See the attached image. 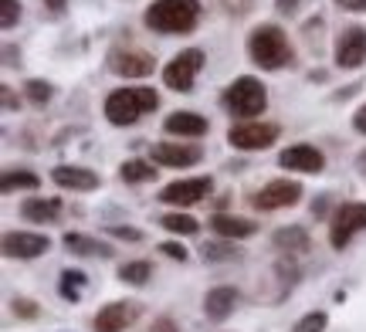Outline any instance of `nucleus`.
Here are the masks:
<instances>
[{"instance_id":"nucleus-16","label":"nucleus","mask_w":366,"mask_h":332,"mask_svg":"<svg viewBox=\"0 0 366 332\" xmlns=\"http://www.w3.org/2000/svg\"><path fill=\"white\" fill-rule=\"evenodd\" d=\"M51 183L61 186V190H71V193H92L102 186V176L89 166H75V163H61L51 170Z\"/></svg>"},{"instance_id":"nucleus-15","label":"nucleus","mask_w":366,"mask_h":332,"mask_svg":"<svg viewBox=\"0 0 366 332\" xmlns=\"http://www.w3.org/2000/svg\"><path fill=\"white\" fill-rule=\"evenodd\" d=\"M278 166L288 173H322L326 170V153L312 143H292L278 153Z\"/></svg>"},{"instance_id":"nucleus-21","label":"nucleus","mask_w":366,"mask_h":332,"mask_svg":"<svg viewBox=\"0 0 366 332\" xmlns=\"http://www.w3.org/2000/svg\"><path fill=\"white\" fill-rule=\"evenodd\" d=\"M65 213V203L58 197H31L21 203V217L27 224H54Z\"/></svg>"},{"instance_id":"nucleus-11","label":"nucleus","mask_w":366,"mask_h":332,"mask_svg":"<svg viewBox=\"0 0 366 332\" xmlns=\"http://www.w3.org/2000/svg\"><path fill=\"white\" fill-rule=\"evenodd\" d=\"M105 65H109V71L119 75V79H146V75H153L157 61H153V54L143 51V48H112L109 58H105Z\"/></svg>"},{"instance_id":"nucleus-17","label":"nucleus","mask_w":366,"mask_h":332,"mask_svg":"<svg viewBox=\"0 0 366 332\" xmlns=\"http://www.w3.org/2000/svg\"><path fill=\"white\" fill-rule=\"evenodd\" d=\"M163 133L177 136V139H200V136L210 133V119L194 112V109H177L163 119Z\"/></svg>"},{"instance_id":"nucleus-30","label":"nucleus","mask_w":366,"mask_h":332,"mask_svg":"<svg viewBox=\"0 0 366 332\" xmlns=\"http://www.w3.org/2000/svg\"><path fill=\"white\" fill-rule=\"evenodd\" d=\"M326 326H329V312L315 308V312H305V316L292 326V332H326Z\"/></svg>"},{"instance_id":"nucleus-41","label":"nucleus","mask_w":366,"mask_h":332,"mask_svg":"<svg viewBox=\"0 0 366 332\" xmlns=\"http://www.w3.org/2000/svg\"><path fill=\"white\" fill-rule=\"evenodd\" d=\"M41 4H44L54 17H61V14H65V7H68V0H41Z\"/></svg>"},{"instance_id":"nucleus-18","label":"nucleus","mask_w":366,"mask_h":332,"mask_svg":"<svg viewBox=\"0 0 366 332\" xmlns=\"http://www.w3.org/2000/svg\"><path fill=\"white\" fill-rule=\"evenodd\" d=\"M272 244L285 258H302V254L312 251V234H309V227H302V224H285L272 234Z\"/></svg>"},{"instance_id":"nucleus-8","label":"nucleus","mask_w":366,"mask_h":332,"mask_svg":"<svg viewBox=\"0 0 366 332\" xmlns=\"http://www.w3.org/2000/svg\"><path fill=\"white\" fill-rule=\"evenodd\" d=\"M332 65L340 71H356L366 65V27L350 24L342 27L332 41Z\"/></svg>"},{"instance_id":"nucleus-19","label":"nucleus","mask_w":366,"mask_h":332,"mask_svg":"<svg viewBox=\"0 0 366 332\" xmlns=\"http://www.w3.org/2000/svg\"><path fill=\"white\" fill-rule=\"evenodd\" d=\"M237 302H241L237 288H231V285H217V288H210V292L204 295V316H207L210 322H227L231 316H234Z\"/></svg>"},{"instance_id":"nucleus-13","label":"nucleus","mask_w":366,"mask_h":332,"mask_svg":"<svg viewBox=\"0 0 366 332\" xmlns=\"http://www.w3.org/2000/svg\"><path fill=\"white\" fill-rule=\"evenodd\" d=\"M139 316H143V306H139V302L119 298V302H109V306L99 308L92 326H95V332H126Z\"/></svg>"},{"instance_id":"nucleus-42","label":"nucleus","mask_w":366,"mask_h":332,"mask_svg":"<svg viewBox=\"0 0 366 332\" xmlns=\"http://www.w3.org/2000/svg\"><path fill=\"white\" fill-rule=\"evenodd\" d=\"M356 92H360V85H346V89H342V92L336 95V99H353Z\"/></svg>"},{"instance_id":"nucleus-28","label":"nucleus","mask_w":366,"mask_h":332,"mask_svg":"<svg viewBox=\"0 0 366 332\" xmlns=\"http://www.w3.org/2000/svg\"><path fill=\"white\" fill-rule=\"evenodd\" d=\"M119 281L122 285H132V288H143L146 281L153 278V265L149 261H126V265H119Z\"/></svg>"},{"instance_id":"nucleus-10","label":"nucleus","mask_w":366,"mask_h":332,"mask_svg":"<svg viewBox=\"0 0 366 332\" xmlns=\"http://www.w3.org/2000/svg\"><path fill=\"white\" fill-rule=\"evenodd\" d=\"M302 183L299 180H288V176H278V180H272V183H264L254 197H251V203H254V211L262 213H274V211H285V207H295L302 200Z\"/></svg>"},{"instance_id":"nucleus-22","label":"nucleus","mask_w":366,"mask_h":332,"mask_svg":"<svg viewBox=\"0 0 366 332\" xmlns=\"http://www.w3.org/2000/svg\"><path fill=\"white\" fill-rule=\"evenodd\" d=\"M61 244H65V251L79 254V258H112L116 254V248L109 241L89 238V234H79V231H68L65 238H61Z\"/></svg>"},{"instance_id":"nucleus-37","label":"nucleus","mask_w":366,"mask_h":332,"mask_svg":"<svg viewBox=\"0 0 366 332\" xmlns=\"http://www.w3.org/2000/svg\"><path fill=\"white\" fill-rule=\"evenodd\" d=\"M332 4L346 14H366V0H332Z\"/></svg>"},{"instance_id":"nucleus-31","label":"nucleus","mask_w":366,"mask_h":332,"mask_svg":"<svg viewBox=\"0 0 366 332\" xmlns=\"http://www.w3.org/2000/svg\"><path fill=\"white\" fill-rule=\"evenodd\" d=\"M21 17H24L21 0H0V27L4 31H14V27L21 24Z\"/></svg>"},{"instance_id":"nucleus-34","label":"nucleus","mask_w":366,"mask_h":332,"mask_svg":"<svg viewBox=\"0 0 366 332\" xmlns=\"http://www.w3.org/2000/svg\"><path fill=\"white\" fill-rule=\"evenodd\" d=\"M109 234L112 238H119V241H143V231H136V227H129V224H116V227H109Z\"/></svg>"},{"instance_id":"nucleus-5","label":"nucleus","mask_w":366,"mask_h":332,"mask_svg":"<svg viewBox=\"0 0 366 332\" xmlns=\"http://www.w3.org/2000/svg\"><path fill=\"white\" fill-rule=\"evenodd\" d=\"M278 136H282L278 122L244 119L227 129V146L237 149V153H264V149H272L278 143Z\"/></svg>"},{"instance_id":"nucleus-29","label":"nucleus","mask_w":366,"mask_h":332,"mask_svg":"<svg viewBox=\"0 0 366 332\" xmlns=\"http://www.w3.org/2000/svg\"><path fill=\"white\" fill-rule=\"evenodd\" d=\"M21 92H24V99L31 102V106L44 109L54 99V85H51V81H44V79H27Z\"/></svg>"},{"instance_id":"nucleus-4","label":"nucleus","mask_w":366,"mask_h":332,"mask_svg":"<svg viewBox=\"0 0 366 332\" xmlns=\"http://www.w3.org/2000/svg\"><path fill=\"white\" fill-rule=\"evenodd\" d=\"M221 106L241 122L258 119L264 109H268V89H264L262 79H254V75H241V79H234L221 92Z\"/></svg>"},{"instance_id":"nucleus-7","label":"nucleus","mask_w":366,"mask_h":332,"mask_svg":"<svg viewBox=\"0 0 366 332\" xmlns=\"http://www.w3.org/2000/svg\"><path fill=\"white\" fill-rule=\"evenodd\" d=\"M366 231V203L363 200H342L329 217V244L342 251L350 248V241Z\"/></svg>"},{"instance_id":"nucleus-25","label":"nucleus","mask_w":366,"mask_h":332,"mask_svg":"<svg viewBox=\"0 0 366 332\" xmlns=\"http://www.w3.org/2000/svg\"><path fill=\"white\" fill-rule=\"evenodd\" d=\"M159 227H163V231H170V234H177V238H194L197 231H200L197 217H190L187 211L163 213V217H159Z\"/></svg>"},{"instance_id":"nucleus-12","label":"nucleus","mask_w":366,"mask_h":332,"mask_svg":"<svg viewBox=\"0 0 366 332\" xmlns=\"http://www.w3.org/2000/svg\"><path fill=\"white\" fill-rule=\"evenodd\" d=\"M0 244H4V258H14V261H34V258H41V254H48L51 238H48V234H38V231H7Z\"/></svg>"},{"instance_id":"nucleus-32","label":"nucleus","mask_w":366,"mask_h":332,"mask_svg":"<svg viewBox=\"0 0 366 332\" xmlns=\"http://www.w3.org/2000/svg\"><path fill=\"white\" fill-rule=\"evenodd\" d=\"M11 308H14V316L24 319V322L38 319V302H34V298H21V295H17V298L11 302Z\"/></svg>"},{"instance_id":"nucleus-35","label":"nucleus","mask_w":366,"mask_h":332,"mask_svg":"<svg viewBox=\"0 0 366 332\" xmlns=\"http://www.w3.org/2000/svg\"><path fill=\"white\" fill-rule=\"evenodd\" d=\"M302 4H305V0H274V11L285 14V17H292V14L302 11Z\"/></svg>"},{"instance_id":"nucleus-26","label":"nucleus","mask_w":366,"mask_h":332,"mask_svg":"<svg viewBox=\"0 0 366 332\" xmlns=\"http://www.w3.org/2000/svg\"><path fill=\"white\" fill-rule=\"evenodd\" d=\"M119 180H122V183H149V180H157V163L153 160H126L119 166Z\"/></svg>"},{"instance_id":"nucleus-6","label":"nucleus","mask_w":366,"mask_h":332,"mask_svg":"<svg viewBox=\"0 0 366 332\" xmlns=\"http://www.w3.org/2000/svg\"><path fill=\"white\" fill-rule=\"evenodd\" d=\"M204 65H207L204 48H183V51H177L170 61L163 65V85L173 89V92H194Z\"/></svg>"},{"instance_id":"nucleus-1","label":"nucleus","mask_w":366,"mask_h":332,"mask_svg":"<svg viewBox=\"0 0 366 332\" xmlns=\"http://www.w3.org/2000/svg\"><path fill=\"white\" fill-rule=\"evenodd\" d=\"M251 65L262 71H282V68L295 65V48L288 41V31L278 24H254L244 41Z\"/></svg>"},{"instance_id":"nucleus-3","label":"nucleus","mask_w":366,"mask_h":332,"mask_svg":"<svg viewBox=\"0 0 366 332\" xmlns=\"http://www.w3.org/2000/svg\"><path fill=\"white\" fill-rule=\"evenodd\" d=\"M200 0H153L143 11V24L157 34H190L200 24Z\"/></svg>"},{"instance_id":"nucleus-36","label":"nucleus","mask_w":366,"mask_h":332,"mask_svg":"<svg viewBox=\"0 0 366 332\" xmlns=\"http://www.w3.org/2000/svg\"><path fill=\"white\" fill-rule=\"evenodd\" d=\"M0 99H4V109H7V112H17V106H21V99L14 95L11 85H0Z\"/></svg>"},{"instance_id":"nucleus-39","label":"nucleus","mask_w":366,"mask_h":332,"mask_svg":"<svg viewBox=\"0 0 366 332\" xmlns=\"http://www.w3.org/2000/svg\"><path fill=\"white\" fill-rule=\"evenodd\" d=\"M353 129H356L360 136H366V102L353 112Z\"/></svg>"},{"instance_id":"nucleus-14","label":"nucleus","mask_w":366,"mask_h":332,"mask_svg":"<svg viewBox=\"0 0 366 332\" xmlns=\"http://www.w3.org/2000/svg\"><path fill=\"white\" fill-rule=\"evenodd\" d=\"M149 160L157 166H170V170H190L197 163L204 160V149L190 146V143H153L149 146Z\"/></svg>"},{"instance_id":"nucleus-38","label":"nucleus","mask_w":366,"mask_h":332,"mask_svg":"<svg viewBox=\"0 0 366 332\" xmlns=\"http://www.w3.org/2000/svg\"><path fill=\"white\" fill-rule=\"evenodd\" d=\"M149 332H180V326H177L170 316H159V319L153 322V329H149Z\"/></svg>"},{"instance_id":"nucleus-27","label":"nucleus","mask_w":366,"mask_h":332,"mask_svg":"<svg viewBox=\"0 0 366 332\" xmlns=\"http://www.w3.org/2000/svg\"><path fill=\"white\" fill-rule=\"evenodd\" d=\"M41 186V176L31 170H4L0 176V190L4 193H17V190H38Z\"/></svg>"},{"instance_id":"nucleus-20","label":"nucleus","mask_w":366,"mask_h":332,"mask_svg":"<svg viewBox=\"0 0 366 332\" xmlns=\"http://www.w3.org/2000/svg\"><path fill=\"white\" fill-rule=\"evenodd\" d=\"M210 231L224 241H244V238H254L258 234V224L251 217H237V213H214L207 221Z\"/></svg>"},{"instance_id":"nucleus-40","label":"nucleus","mask_w":366,"mask_h":332,"mask_svg":"<svg viewBox=\"0 0 366 332\" xmlns=\"http://www.w3.org/2000/svg\"><path fill=\"white\" fill-rule=\"evenodd\" d=\"M224 7L231 14H248L251 11V0H224Z\"/></svg>"},{"instance_id":"nucleus-2","label":"nucleus","mask_w":366,"mask_h":332,"mask_svg":"<svg viewBox=\"0 0 366 332\" xmlns=\"http://www.w3.org/2000/svg\"><path fill=\"white\" fill-rule=\"evenodd\" d=\"M157 109H159V95L153 92V89H146V85L112 89V92L105 95V102H102L105 119H109V126H116V129L136 126L146 112H157Z\"/></svg>"},{"instance_id":"nucleus-43","label":"nucleus","mask_w":366,"mask_h":332,"mask_svg":"<svg viewBox=\"0 0 366 332\" xmlns=\"http://www.w3.org/2000/svg\"><path fill=\"white\" fill-rule=\"evenodd\" d=\"M356 170H360V173H363V176H366V149H363V153H360V156H356Z\"/></svg>"},{"instance_id":"nucleus-33","label":"nucleus","mask_w":366,"mask_h":332,"mask_svg":"<svg viewBox=\"0 0 366 332\" xmlns=\"http://www.w3.org/2000/svg\"><path fill=\"white\" fill-rule=\"evenodd\" d=\"M159 254H167L170 261H187V258H190V251L183 248L180 241H163V244H159Z\"/></svg>"},{"instance_id":"nucleus-9","label":"nucleus","mask_w":366,"mask_h":332,"mask_svg":"<svg viewBox=\"0 0 366 332\" xmlns=\"http://www.w3.org/2000/svg\"><path fill=\"white\" fill-rule=\"evenodd\" d=\"M210 190H214V180L210 176H190V180H173L159 190V203H167V207H177V211H187V207H194V203H204L210 197Z\"/></svg>"},{"instance_id":"nucleus-24","label":"nucleus","mask_w":366,"mask_h":332,"mask_svg":"<svg viewBox=\"0 0 366 332\" xmlns=\"http://www.w3.org/2000/svg\"><path fill=\"white\" fill-rule=\"evenodd\" d=\"M200 254H204V261H210V265H227V261H241V248H237V241H207L204 248H200Z\"/></svg>"},{"instance_id":"nucleus-23","label":"nucleus","mask_w":366,"mask_h":332,"mask_svg":"<svg viewBox=\"0 0 366 332\" xmlns=\"http://www.w3.org/2000/svg\"><path fill=\"white\" fill-rule=\"evenodd\" d=\"M85 288H89V275L81 268H65L58 275V292L65 302H81L85 298Z\"/></svg>"}]
</instances>
